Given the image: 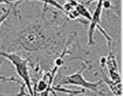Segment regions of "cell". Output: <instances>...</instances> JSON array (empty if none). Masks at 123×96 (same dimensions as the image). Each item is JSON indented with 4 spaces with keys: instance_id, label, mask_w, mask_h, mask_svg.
Here are the masks:
<instances>
[{
    "instance_id": "8fae6325",
    "label": "cell",
    "mask_w": 123,
    "mask_h": 96,
    "mask_svg": "<svg viewBox=\"0 0 123 96\" xmlns=\"http://www.w3.org/2000/svg\"><path fill=\"white\" fill-rule=\"evenodd\" d=\"M84 93L85 94L83 96H100L98 94H97V93L88 90H85Z\"/></svg>"
},
{
    "instance_id": "7c38bea8",
    "label": "cell",
    "mask_w": 123,
    "mask_h": 96,
    "mask_svg": "<svg viewBox=\"0 0 123 96\" xmlns=\"http://www.w3.org/2000/svg\"><path fill=\"white\" fill-rule=\"evenodd\" d=\"M98 1V0H87V1L85 2V4H89L92 3V2H94V1Z\"/></svg>"
},
{
    "instance_id": "9c48e42d",
    "label": "cell",
    "mask_w": 123,
    "mask_h": 96,
    "mask_svg": "<svg viewBox=\"0 0 123 96\" xmlns=\"http://www.w3.org/2000/svg\"><path fill=\"white\" fill-rule=\"evenodd\" d=\"M20 4V2H18V3L10 5V6L9 7V8H7V9H4L3 8V13L1 14V16H0V27H1V25L3 24V23L7 20V18L10 16V14L13 13V10L15 9L16 8H17L18 5Z\"/></svg>"
},
{
    "instance_id": "7a4b0ae2",
    "label": "cell",
    "mask_w": 123,
    "mask_h": 96,
    "mask_svg": "<svg viewBox=\"0 0 123 96\" xmlns=\"http://www.w3.org/2000/svg\"><path fill=\"white\" fill-rule=\"evenodd\" d=\"M88 68L87 64L83 63L78 70L70 75H60L56 78V87L70 85L79 87L85 90L91 91L98 94L99 96H105L100 90V87L103 83L102 80L96 82L88 81L83 76V72Z\"/></svg>"
},
{
    "instance_id": "30bf717a",
    "label": "cell",
    "mask_w": 123,
    "mask_h": 96,
    "mask_svg": "<svg viewBox=\"0 0 123 96\" xmlns=\"http://www.w3.org/2000/svg\"><path fill=\"white\" fill-rule=\"evenodd\" d=\"M24 1H30V0H0V5L1 4H7L10 5L20 2L21 3Z\"/></svg>"
},
{
    "instance_id": "3957f363",
    "label": "cell",
    "mask_w": 123,
    "mask_h": 96,
    "mask_svg": "<svg viewBox=\"0 0 123 96\" xmlns=\"http://www.w3.org/2000/svg\"><path fill=\"white\" fill-rule=\"evenodd\" d=\"M0 56L7 60L13 64L16 74L22 79L23 83L27 89L29 95L36 96L34 93L28 60L16 53L6 52L2 50H0Z\"/></svg>"
},
{
    "instance_id": "5b68a950",
    "label": "cell",
    "mask_w": 123,
    "mask_h": 96,
    "mask_svg": "<svg viewBox=\"0 0 123 96\" xmlns=\"http://www.w3.org/2000/svg\"><path fill=\"white\" fill-rule=\"evenodd\" d=\"M100 65L102 67L105 65L107 66L109 79L115 82H121L117 61L112 50H110L108 56L102 57L100 59Z\"/></svg>"
},
{
    "instance_id": "8992f818",
    "label": "cell",
    "mask_w": 123,
    "mask_h": 96,
    "mask_svg": "<svg viewBox=\"0 0 123 96\" xmlns=\"http://www.w3.org/2000/svg\"><path fill=\"white\" fill-rule=\"evenodd\" d=\"M102 74V76L103 78L102 81L103 82L106 83V84L108 86L110 89L112 93L114 96H122V84L121 82H115V81H112L111 79L109 78L105 74L103 73L102 70H100Z\"/></svg>"
},
{
    "instance_id": "277c9868",
    "label": "cell",
    "mask_w": 123,
    "mask_h": 96,
    "mask_svg": "<svg viewBox=\"0 0 123 96\" xmlns=\"http://www.w3.org/2000/svg\"><path fill=\"white\" fill-rule=\"evenodd\" d=\"M105 0H98L97 4L96 6L93 14H92V19L90 21V25H89V29L88 31L87 35V44L89 46H92L95 45L96 43L94 39V35L95 31L96 29H98L101 33L103 35V37L105 38L108 43V47L109 49H112V38L105 29L102 27L101 25L102 22V15L103 13V4H104Z\"/></svg>"
},
{
    "instance_id": "ba28073f",
    "label": "cell",
    "mask_w": 123,
    "mask_h": 96,
    "mask_svg": "<svg viewBox=\"0 0 123 96\" xmlns=\"http://www.w3.org/2000/svg\"><path fill=\"white\" fill-rule=\"evenodd\" d=\"M37 1L43 2L44 7H48L49 6H50V7H54L55 9L60 11L65 14V11L63 7H62V5H61L56 0H37Z\"/></svg>"
},
{
    "instance_id": "6da1fadb",
    "label": "cell",
    "mask_w": 123,
    "mask_h": 96,
    "mask_svg": "<svg viewBox=\"0 0 123 96\" xmlns=\"http://www.w3.org/2000/svg\"><path fill=\"white\" fill-rule=\"evenodd\" d=\"M42 19L22 22L16 34V44L28 52L54 51L64 41V24L56 20Z\"/></svg>"
},
{
    "instance_id": "52a82bcc",
    "label": "cell",
    "mask_w": 123,
    "mask_h": 96,
    "mask_svg": "<svg viewBox=\"0 0 123 96\" xmlns=\"http://www.w3.org/2000/svg\"><path fill=\"white\" fill-rule=\"evenodd\" d=\"M74 7L78 13H79L80 17H82L86 20H88L89 21H91V19H92V14L84 4H82L76 1Z\"/></svg>"
}]
</instances>
